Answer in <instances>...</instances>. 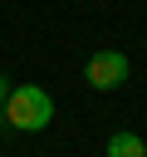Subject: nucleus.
<instances>
[{
    "mask_svg": "<svg viewBox=\"0 0 147 157\" xmlns=\"http://www.w3.org/2000/svg\"><path fill=\"white\" fill-rule=\"evenodd\" d=\"M49 118H54V98H49L39 83H20V88H10V98H5V123H10V128H20V132H39V128H49Z\"/></svg>",
    "mask_w": 147,
    "mask_h": 157,
    "instance_id": "1",
    "label": "nucleus"
},
{
    "mask_svg": "<svg viewBox=\"0 0 147 157\" xmlns=\"http://www.w3.org/2000/svg\"><path fill=\"white\" fill-rule=\"evenodd\" d=\"M132 74V64H127V54H118V49H98L93 59H88V69H83V78L98 88V93H108V88H118L123 78Z\"/></svg>",
    "mask_w": 147,
    "mask_h": 157,
    "instance_id": "2",
    "label": "nucleus"
},
{
    "mask_svg": "<svg viewBox=\"0 0 147 157\" xmlns=\"http://www.w3.org/2000/svg\"><path fill=\"white\" fill-rule=\"evenodd\" d=\"M108 157H147V142L137 132H113L108 137Z\"/></svg>",
    "mask_w": 147,
    "mask_h": 157,
    "instance_id": "3",
    "label": "nucleus"
},
{
    "mask_svg": "<svg viewBox=\"0 0 147 157\" xmlns=\"http://www.w3.org/2000/svg\"><path fill=\"white\" fill-rule=\"evenodd\" d=\"M5 98H10V78L0 74V108H5Z\"/></svg>",
    "mask_w": 147,
    "mask_h": 157,
    "instance_id": "4",
    "label": "nucleus"
}]
</instances>
